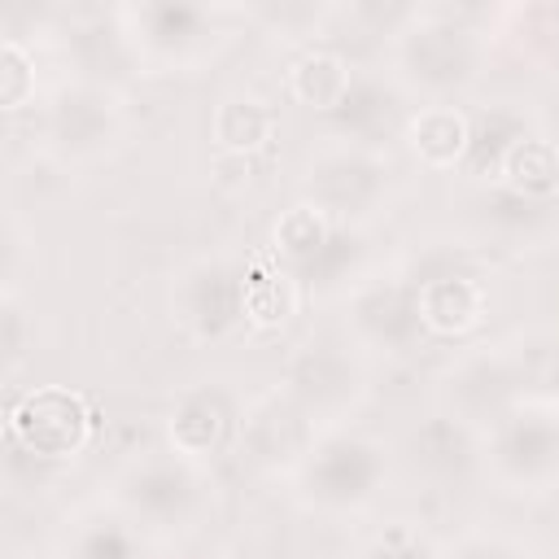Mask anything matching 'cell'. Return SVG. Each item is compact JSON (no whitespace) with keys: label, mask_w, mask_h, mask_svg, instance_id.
<instances>
[{"label":"cell","mask_w":559,"mask_h":559,"mask_svg":"<svg viewBox=\"0 0 559 559\" xmlns=\"http://www.w3.org/2000/svg\"><path fill=\"white\" fill-rule=\"evenodd\" d=\"M397 57H402V70L432 87V92H445V87H459L476 74V48H472V35L454 22H441V17H424L415 22L402 39H397Z\"/></svg>","instance_id":"obj_4"},{"label":"cell","mask_w":559,"mask_h":559,"mask_svg":"<svg viewBox=\"0 0 559 559\" xmlns=\"http://www.w3.org/2000/svg\"><path fill=\"white\" fill-rule=\"evenodd\" d=\"M406 140L428 170H454L472 153V118L459 105H424L411 114Z\"/></svg>","instance_id":"obj_11"},{"label":"cell","mask_w":559,"mask_h":559,"mask_svg":"<svg viewBox=\"0 0 559 559\" xmlns=\"http://www.w3.org/2000/svg\"><path fill=\"white\" fill-rule=\"evenodd\" d=\"M275 127H280L275 109L253 100V96H223L214 118H210V135H214L218 153H231V157L258 153L275 135Z\"/></svg>","instance_id":"obj_15"},{"label":"cell","mask_w":559,"mask_h":559,"mask_svg":"<svg viewBox=\"0 0 559 559\" xmlns=\"http://www.w3.org/2000/svg\"><path fill=\"white\" fill-rule=\"evenodd\" d=\"M328 236H332V218L310 201H297L275 218V253L288 262H314Z\"/></svg>","instance_id":"obj_18"},{"label":"cell","mask_w":559,"mask_h":559,"mask_svg":"<svg viewBox=\"0 0 559 559\" xmlns=\"http://www.w3.org/2000/svg\"><path fill=\"white\" fill-rule=\"evenodd\" d=\"M197 498H201V476H197V463H183V459L144 463L122 485V502L131 507V515L162 528H175L179 520H188L197 511Z\"/></svg>","instance_id":"obj_6"},{"label":"cell","mask_w":559,"mask_h":559,"mask_svg":"<svg viewBox=\"0 0 559 559\" xmlns=\"http://www.w3.org/2000/svg\"><path fill=\"white\" fill-rule=\"evenodd\" d=\"M297 280L288 266H253L245 271V323L249 328H284L297 314Z\"/></svg>","instance_id":"obj_16"},{"label":"cell","mask_w":559,"mask_h":559,"mask_svg":"<svg viewBox=\"0 0 559 559\" xmlns=\"http://www.w3.org/2000/svg\"><path fill=\"white\" fill-rule=\"evenodd\" d=\"M489 463L511 485H542L559 472V406L524 402L493 419Z\"/></svg>","instance_id":"obj_2"},{"label":"cell","mask_w":559,"mask_h":559,"mask_svg":"<svg viewBox=\"0 0 559 559\" xmlns=\"http://www.w3.org/2000/svg\"><path fill=\"white\" fill-rule=\"evenodd\" d=\"M17 559H66V555H52V550H31V555H17Z\"/></svg>","instance_id":"obj_26"},{"label":"cell","mask_w":559,"mask_h":559,"mask_svg":"<svg viewBox=\"0 0 559 559\" xmlns=\"http://www.w3.org/2000/svg\"><path fill=\"white\" fill-rule=\"evenodd\" d=\"M301 419H306V411H301V406H288V402L271 397V402H262V406H258V411L245 419L240 441L253 450V459H258V463L280 459V450H293L284 432H293Z\"/></svg>","instance_id":"obj_19"},{"label":"cell","mask_w":559,"mask_h":559,"mask_svg":"<svg viewBox=\"0 0 559 559\" xmlns=\"http://www.w3.org/2000/svg\"><path fill=\"white\" fill-rule=\"evenodd\" d=\"M35 96V57L22 48V39H4L0 48V105L13 114Z\"/></svg>","instance_id":"obj_22"},{"label":"cell","mask_w":559,"mask_h":559,"mask_svg":"<svg viewBox=\"0 0 559 559\" xmlns=\"http://www.w3.org/2000/svg\"><path fill=\"white\" fill-rule=\"evenodd\" d=\"M384 476V454L376 441L354 432H332L310 445L306 459V489L319 507H362Z\"/></svg>","instance_id":"obj_3"},{"label":"cell","mask_w":559,"mask_h":559,"mask_svg":"<svg viewBox=\"0 0 559 559\" xmlns=\"http://www.w3.org/2000/svg\"><path fill=\"white\" fill-rule=\"evenodd\" d=\"M459 559H524L515 546H507V542H498V537H476V542H467L463 550H459Z\"/></svg>","instance_id":"obj_25"},{"label":"cell","mask_w":559,"mask_h":559,"mask_svg":"<svg viewBox=\"0 0 559 559\" xmlns=\"http://www.w3.org/2000/svg\"><path fill=\"white\" fill-rule=\"evenodd\" d=\"M231 432V406L218 389L201 384V389H188L170 415H166V441H170V454L183 459V463H205Z\"/></svg>","instance_id":"obj_9"},{"label":"cell","mask_w":559,"mask_h":559,"mask_svg":"<svg viewBox=\"0 0 559 559\" xmlns=\"http://www.w3.org/2000/svg\"><path fill=\"white\" fill-rule=\"evenodd\" d=\"M358 328L371 336V341H389V345H402L411 328H419V314H415V288H371L362 301H358Z\"/></svg>","instance_id":"obj_17"},{"label":"cell","mask_w":559,"mask_h":559,"mask_svg":"<svg viewBox=\"0 0 559 559\" xmlns=\"http://www.w3.org/2000/svg\"><path fill=\"white\" fill-rule=\"evenodd\" d=\"M96 432V411L79 389L35 384L9 406V437L35 459H74Z\"/></svg>","instance_id":"obj_1"},{"label":"cell","mask_w":559,"mask_h":559,"mask_svg":"<svg viewBox=\"0 0 559 559\" xmlns=\"http://www.w3.org/2000/svg\"><path fill=\"white\" fill-rule=\"evenodd\" d=\"M380 188H384V162H376V157H367L358 148L319 157L310 166V179H306L310 205H319L328 218L371 210Z\"/></svg>","instance_id":"obj_7"},{"label":"cell","mask_w":559,"mask_h":559,"mask_svg":"<svg viewBox=\"0 0 559 559\" xmlns=\"http://www.w3.org/2000/svg\"><path fill=\"white\" fill-rule=\"evenodd\" d=\"M288 384L297 393V406L310 415V411H323V406H341L354 393V367H349V358L332 354V345H310L293 362Z\"/></svg>","instance_id":"obj_13"},{"label":"cell","mask_w":559,"mask_h":559,"mask_svg":"<svg viewBox=\"0 0 559 559\" xmlns=\"http://www.w3.org/2000/svg\"><path fill=\"white\" fill-rule=\"evenodd\" d=\"M498 179L515 197H524V201H550V197H559V144L546 140V135H528L524 131L507 148V157L498 166Z\"/></svg>","instance_id":"obj_14"},{"label":"cell","mask_w":559,"mask_h":559,"mask_svg":"<svg viewBox=\"0 0 559 559\" xmlns=\"http://www.w3.org/2000/svg\"><path fill=\"white\" fill-rule=\"evenodd\" d=\"M415 314H419V328H428L432 336H467L485 323L489 297L476 275L437 271L415 284Z\"/></svg>","instance_id":"obj_8"},{"label":"cell","mask_w":559,"mask_h":559,"mask_svg":"<svg viewBox=\"0 0 559 559\" xmlns=\"http://www.w3.org/2000/svg\"><path fill=\"white\" fill-rule=\"evenodd\" d=\"M114 122H118L114 100L100 87H66V92H57V100L48 109L52 144L61 153H74V157L105 148L114 135Z\"/></svg>","instance_id":"obj_10"},{"label":"cell","mask_w":559,"mask_h":559,"mask_svg":"<svg viewBox=\"0 0 559 559\" xmlns=\"http://www.w3.org/2000/svg\"><path fill=\"white\" fill-rule=\"evenodd\" d=\"M4 362H9V371L22 362V314H17L13 297H4Z\"/></svg>","instance_id":"obj_23"},{"label":"cell","mask_w":559,"mask_h":559,"mask_svg":"<svg viewBox=\"0 0 559 559\" xmlns=\"http://www.w3.org/2000/svg\"><path fill=\"white\" fill-rule=\"evenodd\" d=\"M415 459L432 472H459L472 459V437L463 428V419L454 415H437L415 432Z\"/></svg>","instance_id":"obj_20"},{"label":"cell","mask_w":559,"mask_h":559,"mask_svg":"<svg viewBox=\"0 0 559 559\" xmlns=\"http://www.w3.org/2000/svg\"><path fill=\"white\" fill-rule=\"evenodd\" d=\"M354 92V74H349V61L332 48H306L293 66H288V96L306 109H319V114H332L349 100Z\"/></svg>","instance_id":"obj_12"},{"label":"cell","mask_w":559,"mask_h":559,"mask_svg":"<svg viewBox=\"0 0 559 559\" xmlns=\"http://www.w3.org/2000/svg\"><path fill=\"white\" fill-rule=\"evenodd\" d=\"M70 559H135V537L122 520H92L79 528Z\"/></svg>","instance_id":"obj_21"},{"label":"cell","mask_w":559,"mask_h":559,"mask_svg":"<svg viewBox=\"0 0 559 559\" xmlns=\"http://www.w3.org/2000/svg\"><path fill=\"white\" fill-rule=\"evenodd\" d=\"M175 306L197 336L214 341L236 323H245V275L231 271L227 262H197L192 271H183Z\"/></svg>","instance_id":"obj_5"},{"label":"cell","mask_w":559,"mask_h":559,"mask_svg":"<svg viewBox=\"0 0 559 559\" xmlns=\"http://www.w3.org/2000/svg\"><path fill=\"white\" fill-rule=\"evenodd\" d=\"M371 559H432V555H428V546L406 542V533H393V537H384V542L371 550Z\"/></svg>","instance_id":"obj_24"}]
</instances>
